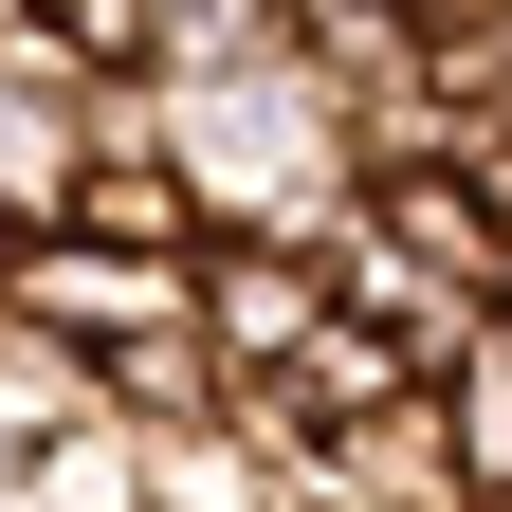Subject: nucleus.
I'll return each instance as SVG.
<instances>
[{"instance_id":"f257e3e1","label":"nucleus","mask_w":512,"mask_h":512,"mask_svg":"<svg viewBox=\"0 0 512 512\" xmlns=\"http://www.w3.org/2000/svg\"><path fill=\"white\" fill-rule=\"evenodd\" d=\"M92 165H110V55L74 19H19L0 37V220H74L92 202Z\"/></svg>"},{"instance_id":"f03ea898","label":"nucleus","mask_w":512,"mask_h":512,"mask_svg":"<svg viewBox=\"0 0 512 512\" xmlns=\"http://www.w3.org/2000/svg\"><path fill=\"white\" fill-rule=\"evenodd\" d=\"M0 293H19V311H37L55 348H92V366H110L128 330H183V311H202V256H147V238H92V220H37Z\"/></svg>"},{"instance_id":"7ed1b4c3","label":"nucleus","mask_w":512,"mask_h":512,"mask_svg":"<svg viewBox=\"0 0 512 512\" xmlns=\"http://www.w3.org/2000/svg\"><path fill=\"white\" fill-rule=\"evenodd\" d=\"M366 220L403 238L439 293H494V311H512V202H494V165H476V147H403V165L366 183Z\"/></svg>"},{"instance_id":"20e7f679","label":"nucleus","mask_w":512,"mask_h":512,"mask_svg":"<svg viewBox=\"0 0 512 512\" xmlns=\"http://www.w3.org/2000/svg\"><path fill=\"white\" fill-rule=\"evenodd\" d=\"M202 330H220L238 384L293 366L311 330H330V238H202Z\"/></svg>"},{"instance_id":"39448f33","label":"nucleus","mask_w":512,"mask_h":512,"mask_svg":"<svg viewBox=\"0 0 512 512\" xmlns=\"http://www.w3.org/2000/svg\"><path fill=\"white\" fill-rule=\"evenodd\" d=\"M74 421H110V366H92V348H55L37 311L0 293V476H19V458H55Z\"/></svg>"},{"instance_id":"423d86ee","label":"nucleus","mask_w":512,"mask_h":512,"mask_svg":"<svg viewBox=\"0 0 512 512\" xmlns=\"http://www.w3.org/2000/svg\"><path fill=\"white\" fill-rule=\"evenodd\" d=\"M439 403H458V476H476V512H512V330L439 384Z\"/></svg>"},{"instance_id":"0eeeda50","label":"nucleus","mask_w":512,"mask_h":512,"mask_svg":"<svg viewBox=\"0 0 512 512\" xmlns=\"http://www.w3.org/2000/svg\"><path fill=\"white\" fill-rule=\"evenodd\" d=\"M19 19H55V0H0V37H19Z\"/></svg>"},{"instance_id":"6e6552de","label":"nucleus","mask_w":512,"mask_h":512,"mask_svg":"<svg viewBox=\"0 0 512 512\" xmlns=\"http://www.w3.org/2000/svg\"><path fill=\"white\" fill-rule=\"evenodd\" d=\"M0 275H19V220H0Z\"/></svg>"},{"instance_id":"1a4fd4ad","label":"nucleus","mask_w":512,"mask_h":512,"mask_svg":"<svg viewBox=\"0 0 512 512\" xmlns=\"http://www.w3.org/2000/svg\"><path fill=\"white\" fill-rule=\"evenodd\" d=\"M55 19H74V0H55Z\"/></svg>"}]
</instances>
